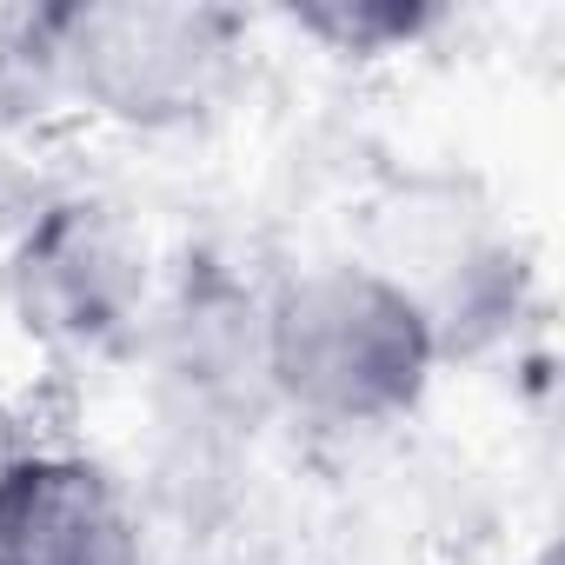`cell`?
I'll return each mask as SVG.
<instances>
[{
  "mask_svg": "<svg viewBox=\"0 0 565 565\" xmlns=\"http://www.w3.org/2000/svg\"><path fill=\"white\" fill-rule=\"evenodd\" d=\"M439 366V333L413 287L386 266L320 259L259 313V373L320 426L406 419Z\"/></svg>",
  "mask_w": 565,
  "mask_h": 565,
  "instance_id": "1",
  "label": "cell"
},
{
  "mask_svg": "<svg viewBox=\"0 0 565 565\" xmlns=\"http://www.w3.org/2000/svg\"><path fill=\"white\" fill-rule=\"evenodd\" d=\"M34 21L54 94L134 134L206 120L246 67V21L213 0H67Z\"/></svg>",
  "mask_w": 565,
  "mask_h": 565,
  "instance_id": "2",
  "label": "cell"
},
{
  "mask_svg": "<svg viewBox=\"0 0 565 565\" xmlns=\"http://www.w3.org/2000/svg\"><path fill=\"white\" fill-rule=\"evenodd\" d=\"M8 300L28 333L67 353H114L140 327L147 266L127 220L100 200H54L28 220L8 259Z\"/></svg>",
  "mask_w": 565,
  "mask_h": 565,
  "instance_id": "3",
  "label": "cell"
},
{
  "mask_svg": "<svg viewBox=\"0 0 565 565\" xmlns=\"http://www.w3.org/2000/svg\"><path fill=\"white\" fill-rule=\"evenodd\" d=\"M0 565H140V519L81 452L0 459Z\"/></svg>",
  "mask_w": 565,
  "mask_h": 565,
  "instance_id": "4",
  "label": "cell"
},
{
  "mask_svg": "<svg viewBox=\"0 0 565 565\" xmlns=\"http://www.w3.org/2000/svg\"><path fill=\"white\" fill-rule=\"evenodd\" d=\"M294 21L340 54H393L439 28L433 8H399V0H320V8H294Z\"/></svg>",
  "mask_w": 565,
  "mask_h": 565,
  "instance_id": "5",
  "label": "cell"
}]
</instances>
